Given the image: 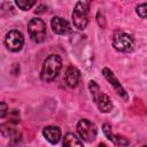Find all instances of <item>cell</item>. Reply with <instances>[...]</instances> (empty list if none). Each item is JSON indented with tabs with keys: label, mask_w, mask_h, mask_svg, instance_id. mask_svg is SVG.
Wrapping results in <instances>:
<instances>
[{
	"label": "cell",
	"mask_w": 147,
	"mask_h": 147,
	"mask_svg": "<svg viewBox=\"0 0 147 147\" xmlns=\"http://www.w3.org/2000/svg\"><path fill=\"white\" fill-rule=\"evenodd\" d=\"M61 69H62V60H61L60 55H57V54L48 55L41 67V71H40L41 80H44L46 83L55 80V78L59 76Z\"/></svg>",
	"instance_id": "1"
},
{
	"label": "cell",
	"mask_w": 147,
	"mask_h": 147,
	"mask_svg": "<svg viewBox=\"0 0 147 147\" xmlns=\"http://www.w3.org/2000/svg\"><path fill=\"white\" fill-rule=\"evenodd\" d=\"M88 90L91 92V95H92V99H93L94 103L96 105L98 109L101 113L108 114L113 110L111 99L100 90V86L96 84L95 80H90L88 82Z\"/></svg>",
	"instance_id": "2"
},
{
	"label": "cell",
	"mask_w": 147,
	"mask_h": 147,
	"mask_svg": "<svg viewBox=\"0 0 147 147\" xmlns=\"http://www.w3.org/2000/svg\"><path fill=\"white\" fill-rule=\"evenodd\" d=\"M72 23L78 30H85L88 23V3L78 1L72 10Z\"/></svg>",
	"instance_id": "3"
},
{
	"label": "cell",
	"mask_w": 147,
	"mask_h": 147,
	"mask_svg": "<svg viewBox=\"0 0 147 147\" xmlns=\"http://www.w3.org/2000/svg\"><path fill=\"white\" fill-rule=\"evenodd\" d=\"M28 32L34 42H42L46 39V24L41 18H31L28 23Z\"/></svg>",
	"instance_id": "4"
},
{
	"label": "cell",
	"mask_w": 147,
	"mask_h": 147,
	"mask_svg": "<svg viewBox=\"0 0 147 147\" xmlns=\"http://www.w3.org/2000/svg\"><path fill=\"white\" fill-rule=\"evenodd\" d=\"M77 132L79 137L86 142H93L98 134L96 125L87 118H82L77 123Z\"/></svg>",
	"instance_id": "5"
},
{
	"label": "cell",
	"mask_w": 147,
	"mask_h": 147,
	"mask_svg": "<svg viewBox=\"0 0 147 147\" xmlns=\"http://www.w3.org/2000/svg\"><path fill=\"white\" fill-rule=\"evenodd\" d=\"M113 47L121 53H130L134 47V39L126 32H117L113 38Z\"/></svg>",
	"instance_id": "6"
},
{
	"label": "cell",
	"mask_w": 147,
	"mask_h": 147,
	"mask_svg": "<svg viewBox=\"0 0 147 147\" xmlns=\"http://www.w3.org/2000/svg\"><path fill=\"white\" fill-rule=\"evenodd\" d=\"M24 45V37L17 30H10L5 37V46L10 52H20Z\"/></svg>",
	"instance_id": "7"
},
{
	"label": "cell",
	"mask_w": 147,
	"mask_h": 147,
	"mask_svg": "<svg viewBox=\"0 0 147 147\" xmlns=\"http://www.w3.org/2000/svg\"><path fill=\"white\" fill-rule=\"evenodd\" d=\"M102 75H103V77L107 79V82L113 86V88L116 91V93H117L119 96H122L124 100H127V99H129V95H127L125 88L122 86V84L118 82V79L116 78V76L114 75V72H113L109 68H103V69H102Z\"/></svg>",
	"instance_id": "8"
},
{
	"label": "cell",
	"mask_w": 147,
	"mask_h": 147,
	"mask_svg": "<svg viewBox=\"0 0 147 147\" xmlns=\"http://www.w3.org/2000/svg\"><path fill=\"white\" fill-rule=\"evenodd\" d=\"M102 131H103L105 136L107 137V139L110 140V141H111L114 145H116V146L124 147V146H127V145L130 144V141H129L124 136L113 133L111 126H110V124H108V123H105V124L102 125Z\"/></svg>",
	"instance_id": "9"
},
{
	"label": "cell",
	"mask_w": 147,
	"mask_h": 147,
	"mask_svg": "<svg viewBox=\"0 0 147 147\" xmlns=\"http://www.w3.org/2000/svg\"><path fill=\"white\" fill-rule=\"evenodd\" d=\"M51 26L54 33L56 34H67L70 31V24L67 20H64L63 17L60 16H54L51 20Z\"/></svg>",
	"instance_id": "10"
},
{
	"label": "cell",
	"mask_w": 147,
	"mask_h": 147,
	"mask_svg": "<svg viewBox=\"0 0 147 147\" xmlns=\"http://www.w3.org/2000/svg\"><path fill=\"white\" fill-rule=\"evenodd\" d=\"M64 82L67 84L68 87L70 88H75L79 82H80V71L74 67V65H69L65 70V75H64Z\"/></svg>",
	"instance_id": "11"
},
{
	"label": "cell",
	"mask_w": 147,
	"mask_h": 147,
	"mask_svg": "<svg viewBox=\"0 0 147 147\" xmlns=\"http://www.w3.org/2000/svg\"><path fill=\"white\" fill-rule=\"evenodd\" d=\"M42 136L45 137V139L51 142L52 145L57 144L61 140L62 133H61V129L59 126H54V125H49L44 127L42 130Z\"/></svg>",
	"instance_id": "12"
},
{
	"label": "cell",
	"mask_w": 147,
	"mask_h": 147,
	"mask_svg": "<svg viewBox=\"0 0 147 147\" xmlns=\"http://www.w3.org/2000/svg\"><path fill=\"white\" fill-rule=\"evenodd\" d=\"M16 124H17V121H9V122H6V123L1 124L0 125V131H1L2 136L11 138L16 133H18Z\"/></svg>",
	"instance_id": "13"
},
{
	"label": "cell",
	"mask_w": 147,
	"mask_h": 147,
	"mask_svg": "<svg viewBox=\"0 0 147 147\" xmlns=\"http://www.w3.org/2000/svg\"><path fill=\"white\" fill-rule=\"evenodd\" d=\"M63 147H84V146H83V140L80 138L69 132L63 138Z\"/></svg>",
	"instance_id": "14"
},
{
	"label": "cell",
	"mask_w": 147,
	"mask_h": 147,
	"mask_svg": "<svg viewBox=\"0 0 147 147\" xmlns=\"http://www.w3.org/2000/svg\"><path fill=\"white\" fill-rule=\"evenodd\" d=\"M15 3H16V6H17L20 9H22V10H29V9H31L37 2H36L34 0H16Z\"/></svg>",
	"instance_id": "15"
},
{
	"label": "cell",
	"mask_w": 147,
	"mask_h": 147,
	"mask_svg": "<svg viewBox=\"0 0 147 147\" xmlns=\"http://www.w3.org/2000/svg\"><path fill=\"white\" fill-rule=\"evenodd\" d=\"M147 3L146 2H144V3H140V5H138L137 7H136V13L141 17V18H146V16H147Z\"/></svg>",
	"instance_id": "16"
},
{
	"label": "cell",
	"mask_w": 147,
	"mask_h": 147,
	"mask_svg": "<svg viewBox=\"0 0 147 147\" xmlns=\"http://www.w3.org/2000/svg\"><path fill=\"white\" fill-rule=\"evenodd\" d=\"M7 114H8V106H7V103L0 101V119L6 117Z\"/></svg>",
	"instance_id": "17"
},
{
	"label": "cell",
	"mask_w": 147,
	"mask_h": 147,
	"mask_svg": "<svg viewBox=\"0 0 147 147\" xmlns=\"http://www.w3.org/2000/svg\"><path fill=\"white\" fill-rule=\"evenodd\" d=\"M98 147H107V145H106V144H103V142H100Z\"/></svg>",
	"instance_id": "18"
},
{
	"label": "cell",
	"mask_w": 147,
	"mask_h": 147,
	"mask_svg": "<svg viewBox=\"0 0 147 147\" xmlns=\"http://www.w3.org/2000/svg\"><path fill=\"white\" fill-rule=\"evenodd\" d=\"M141 147H147V146H146V145H142V146H141Z\"/></svg>",
	"instance_id": "19"
}]
</instances>
